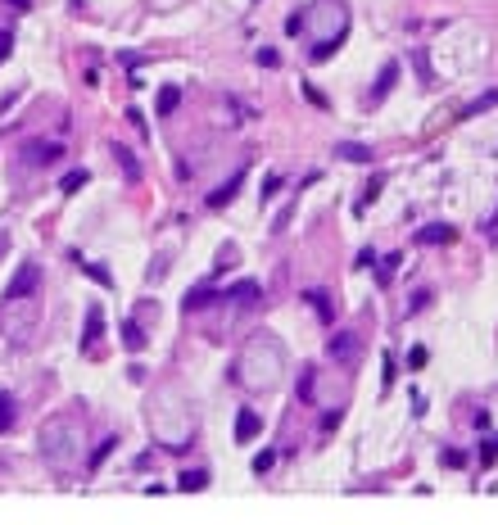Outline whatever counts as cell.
Masks as SVG:
<instances>
[{
	"label": "cell",
	"mask_w": 498,
	"mask_h": 525,
	"mask_svg": "<svg viewBox=\"0 0 498 525\" xmlns=\"http://www.w3.org/2000/svg\"><path fill=\"white\" fill-rule=\"evenodd\" d=\"M236 259H241L236 250H222V254H218V272H222V267H236Z\"/></svg>",
	"instance_id": "cell-33"
},
{
	"label": "cell",
	"mask_w": 498,
	"mask_h": 525,
	"mask_svg": "<svg viewBox=\"0 0 498 525\" xmlns=\"http://www.w3.org/2000/svg\"><path fill=\"white\" fill-rule=\"evenodd\" d=\"M394 82H399V64H385V69H380V78H376V87L367 91V104H380L390 91H394Z\"/></svg>",
	"instance_id": "cell-8"
},
{
	"label": "cell",
	"mask_w": 498,
	"mask_h": 525,
	"mask_svg": "<svg viewBox=\"0 0 498 525\" xmlns=\"http://www.w3.org/2000/svg\"><path fill=\"white\" fill-rule=\"evenodd\" d=\"M9 5H14V9H32V0H9Z\"/></svg>",
	"instance_id": "cell-37"
},
{
	"label": "cell",
	"mask_w": 498,
	"mask_h": 525,
	"mask_svg": "<svg viewBox=\"0 0 498 525\" xmlns=\"http://www.w3.org/2000/svg\"><path fill=\"white\" fill-rule=\"evenodd\" d=\"M168 263H172V254H159V259H155V267H150V281H159V276L168 272Z\"/></svg>",
	"instance_id": "cell-28"
},
{
	"label": "cell",
	"mask_w": 498,
	"mask_h": 525,
	"mask_svg": "<svg viewBox=\"0 0 498 525\" xmlns=\"http://www.w3.org/2000/svg\"><path fill=\"white\" fill-rule=\"evenodd\" d=\"M299 398H304V403L313 398V371L308 367H304V376H299Z\"/></svg>",
	"instance_id": "cell-29"
},
{
	"label": "cell",
	"mask_w": 498,
	"mask_h": 525,
	"mask_svg": "<svg viewBox=\"0 0 498 525\" xmlns=\"http://www.w3.org/2000/svg\"><path fill=\"white\" fill-rule=\"evenodd\" d=\"M241 186H245V168H241V173H232V177H227V186H218L213 195H208V208H227L236 195H241Z\"/></svg>",
	"instance_id": "cell-7"
},
{
	"label": "cell",
	"mask_w": 498,
	"mask_h": 525,
	"mask_svg": "<svg viewBox=\"0 0 498 525\" xmlns=\"http://www.w3.org/2000/svg\"><path fill=\"white\" fill-rule=\"evenodd\" d=\"M272 466H276V453H272V448H263V453L254 457V475H267Z\"/></svg>",
	"instance_id": "cell-19"
},
{
	"label": "cell",
	"mask_w": 498,
	"mask_h": 525,
	"mask_svg": "<svg viewBox=\"0 0 498 525\" xmlns=\"http://www.w3.org/2000/svg\"><path fill=\"white\" fill-rule=\"evenodd\" d=\"M408 362H413V367H426V349H421V345H417L413 353H408Z\"/></svg>",
	"instance_id": "cell-36"
},
{
	"label": "cell",
	"mask_w": 498,
	"mask_h": 525,
	"mask_svg": "<svg viewBox=\"0 0 498 525\" xmlns=\"http://www.w3.org/2000/svg\"><path fill=\"white\" fill-rule=\"evenodd\" d=\"M27 159H41V164H50V159H59V145H27Z\"/></svg>",
	"instance_id": "cell-18"
},
{
	"label": "cell",
	"mask_w": 498,
	"mask_h": 525,
	"mask_svg": "<svg viewBox=\"0 0 498 525\" xmlns=\"http://www.w3.org/2000/svg\"><path fill=\"white\" fill-rule=\"evenodd\" d=\"M494 457H498V435L490 439V444L481 448V466H494Z\"/></svg>",
	"instance_id": "cell-26"
},
{
	"label": "cell",
	"mask_w": 498,
	"mask_h": 525,
	"mask_svg": "<svg viewBox=\"0 0 498 525\" xmlns=\"http://www.w3.org/2000/svg\"><path fill=\"white\" fill-rule=\"evenodd\" d=\"M14 426V403H9V394H0V435Z\"/></svg>",
	"instance_id": "cell-20"
},
{
	"label": "cell",
	"mask_w": 498,
	"mask_h": 525,
	"mask_svg": "<svg viewBox=\"0 0 498 525\" xmlns=\"http://www.w3.org/2000/svg\"><path fill=\"white\" fill-rule=\"evenodd\" d=\"M86 177H91V173H86V168H78V173H69V177H64V195H73V190H82V186H86Z\"/></svg>",
	"instance_id": "cell-21"
},
{
	"label": "cell",
	"mask_w": 498,
	"mask_h": 525,
	"mask_svg": "<svg viewBox=\"0 0 498 525\" xmlns=\"http://www.w3.org/2000/svg\"><path fill=\"white\" fill-rule=\"evenodd\" d=\"M222 299L241 303V308H258V303H263V290H258V281H236L232 290L222 294Z\"/></svg>",
	"instance_id": "cell-6"
},
{
	"label": "cell",
	"mask_w": 498,
	"mask_h": 525,
	"mask_svg": "<svg viewBox=\"0 0 498 525\" xmlns=\"http://www.w3.org/2000/svg\"><path fill=\"white\" fill-rule=\"evenodd\" d=\"M344 422V412H327V417H322V435H335V426H340Z\"/></svg>",
	"instance_id": "cell-30"
},
{
	"label": "cell",
	"mask_w": 498,
	"mask_h": 525,
	"mask_svg": "<svg viewBox=\"0 0 498 525\" xmlns=\"http://www.w3.org/2000/svg\"><path fill=\"white\" fill-rule=\"evenodd\" d=\"M457 240V231L448 222H430V226H417V236H413V245H426V250H435V245H453Z\"/></svg>",
	"instance_id": "cell-5"
},
{
	"label": "cell",
	"mask_w": 498,
	"mask_h": 525,
	"mask_svg": "<svg viewBox=\"0 0 498 525\" xmlns=\"http://www.w3.org/2000/svg\"><path fill=\"white\" fill-rule=\"evenodd\" d=\"M304 95H308V100H313V104H318V109H327V104H331V100H327V95H322L318 87H304Z\"/></svg>",
	"instance_id": "cell-34"
},
{
	"label": "cell",
	"mask_w": 498,
	"mask_h": 525,
	"mask_svg": "<svg viewBox=\"0 0 498 525\" xmlns=\"http://www.w3.org/2000/svg\"><path fill=\"white\" fill-rule=\"evenodd\" d=\"M494 104H498V87H494V91H485L476 104H467V109H462V118H471V113H485V109H494Z\"/></svg>",
	"instance_id": "cell-15"
},
{
	"label": "cell",
	"mask_w": 498,
	"mask_h": 525,
	"mask_svg": "<svg viewBox=\"0 0 498 525\" xmlns=\"http://www.w3.org/2000/svg\"><path fill=\"white\" fill-rule=\"evenodd\" d=\"M36 285H41V267H36V263H23V267H18V276L5 285V299H0V303L27 299V294H36Z\"/></svg>",
	"instance_id": "cell-3"
},
{
	"label": "cell",
	"mask_w": 498,
	"mask_h": 525,
	"mask_svg": "<svg viewBox=\"0 0 498 525\" xmlns=\"http://www.w3.org/2000/svg\"><path fill=\"white\" fill-rule=\"evenodd\" d=\"M181 489H190V494H195V489H204V484H208V471H181Z\"/></svg>",
	"instance_id": "cell-17"
},
{
	"label": "cell",
	"mask_w": 498,
	"mask_h": 525,
	"mask_svg": "<svg viewBox=\"0 0 498 525\" xmlns=\"http://www.w3.org/2000/svg\"><path fill=\"white\" fill-rule=\"evenodd\" d=\"M100 336H104V312H100V308H91V312H86V336H82V353H95V345H100Z\"/></svg>",
	"instance_id": "cell-10"
},
{
	"label": "cell",
	"mask_w": 498,
	"mask_h": 525,
	"mask_svg": "<svg viewBox=\"0 0 498 525\" xmlns=\"http://www.w3.org/2000/svg\"><path fill=\"white\" fill-rule=\"evenodd\" d=\"M213 299H222V290H213V285H195V290L181 299V312H199V308H208Z\"/></svg>",
	"instance_id": "cell-9"
},
{
	"label": "cell",
	"mask_w": 498,
	"mask_h": 525,
	"mask_svg": "<svg viewBox=\"0 0 498 525\" xmlns=\"http://www.w3.org/2000/svg\"><path fill=\"white\" fill-rule=\"evenodd\" d=\"M258 431H263L258 412H254V408H241V412H236V439H241V444H249V439H254Z\"/></svg>",
	"instance_id": "cell-11"
},
{
	"label": "cell",
	"mask_w": 498,
	"mask_h": 525,
	"mask_svg": "<svg viewBox=\"0 0 498 525\" xmlns=\"http://www.w3.org/2000/svg\"><path fill=\"white\" fill-rule=\"evenodd\" d=\"M113 448H118V435H104V439H100V448H95V453H91V462H86V466H91V471H95V466H100L104 457L113 453Z\"/></svg>",
	"instance_id": "cell-14"
},
{
	"label": "cell",
	"mask_w": 498,
	"mask_h": 525,
	"mask_svg": "<svg viewBox=\"0 0 498 525\" xmlns=\"http://www.w3.org/2000/svg\"><path fill=\"white\" fill-rule=\"evenodd\" d=\"M285 371V353H281V340L276 336H254L245 345V353L236 358V380L245 389H272Z\"/></svg>",
	"instance_id": "cell-1"
},
{
	"label": "cell",
	"mask_w": 498,
	"mask_h": 525,
	"mask_svg": "<svg viewBox=\"0 0 498 525\" xmlns=\"http://www.w3.org/2000/svg\"><path fill=\"white\" fill-rule=\"evenodd\" d=\"M177 104H181V91H177V87H164V91H159V113H177Z\"/></svg>",
	"instance_id": "cell-16"
},
{
	"label": "cell",
	"mask_w": 498,
	"mask_h": 525,
	"mask_svg": "<svg viewBox=\"0 0 498 525\" xmlns=\"http://www.w3.org/2000/svg\"><path fill=\"white\" fill-rule=\"evenodd\" d=\"M122 340H127L131 349H141V345H145V336H141V326H136V322H122Z\"/></svg>",
	"instance_id": "cell-22"
},
{
	"label": "cell",
	"mask_w": 498,
	"mask_h": 525,
	"mask_svg": "<svg viewBox=\"0 0 498 525\" xmlns=\"http://www.w3.org/2000/svg\"><path fill=\"white\" fill-rule=\"evenodd\" d=\"M308 299H313V303H318V312H322V322H331V303H327V294H318V290H313V294H308Z\"/></svg>",
	"instance_id": "cell-32"
},
{
	"label": "cell",
	"mask_w": 498,
	"mask_h": 525,
	"mask_svg": "<svg viewBox=\"0 0 498 525\" xmlns=\"http://www.w3.org/2000/svg\"><path fill=\"white\" fill-rule=\"evenodd\" d=\"M41 457L45 462H55L59 471H69L73 462H78V426L69 422V417H50V422L41 426Z\"/></svg>",
	"instance_id": "cell-2"
},
{
	"label": "cell",
	"mask_w": 498,
	"mask_h": 525,
	"mask_svg": "<svg viewBox=\"0 0 498 525\" xmlns=\"http://www.w3.org/2000/svg\"><path fill=\"white\" fill-rule=\"evenodd\" d=\"M335 154L349 159V164H371V150H367V145H353V141H340V145H335Z\"/></svg>",
	"instance_id": "cell-13"
},
{
	"label": "cell",
	"mask_w": 498,
	"mask_h": 525,
	"mask_svg": "<svg viewBox=\"0 0 498 525\" xmlns=\"http://www.w3.org/2000/svg\"><path fill=\"white\" fill-rule=\"evenodd\" d=\"M327 353L340 362V367H353V362H358V353H362V345H358V336H353V331H335Z\"/></svg>",
	"instance_id": "cell-4"
},
{
	"label": "cell",
	"mask_w": 498,
	"mask_h": 525,
	"mask_svg": "<svg viewBox=\"0 0 498 525\" xmlns=\"http://www.w3.org/2000/svg\"><path fill=\"white\" fill-rule=\"evenodd\" d=\"M9 50H14V32H9V27H5V32H0V64L9 59Z\"/></svg>",
	"instance_id": "cell-31"
},
{
	"label": "cell",
	"mask_w": 498,
	"mask_h": 525,
	"mask_svg": "<svg viewBox=\"0 0 498 525\" xmlns=\"http://www.w3.org/2000/svg\"><path fill=\"white\" fill-rule=\"evenodd\" d=\"M285 36H304V14H299V9L285 18Z\"/></svg>",
	"instance_id": "cell-24"
},
{
	"label": "cell",
	"mask_w": 498,
	"mask_h": 525,
	"mask_svg": "<svg viewBox=\"0 0 498 525\" xmlns=\"http://www.w3.org/2000/svg\"><path fill=\"white\" fill-rule=\"evenodd\" d=\"M376 195H380V177H371L367 186H362V195H358V208H367V204H371V199H376Z\"/></svg>",
	"instance_id": "cell-23"
},
{
	"label": "cell",
	"mask_w": 498,
	"mask_h": 525,
	"mask_svg": "<svg viewBox=\"0 0 498 525\" xmlns=\"http://www.w3.org/2000/svg\"><path fill=\"white\" fill-rule=\"evenodd\" d=\"M444 466H467V457L457 453V448H448V453H444Z\"/></svg>",
	"instance_id": "cell-35"
},
{
	"label": "cell",
	"mask_w": 498,
	"mask_h": 525,
	"mask_svg": "<svg viewBox=\"0 0 498 525\" xmlns=\"http://www.w3.org/2000/svg\"><path fill=\"white\" fill-rule=\"evenodd\" d=\"M258 64H263V69H276V64H281V55H276L272 45H263V50H258Z\"/></svg>",
	"instance_id": "cell-25"
},
{
	"label": "cell",
	"mask_w": 498,
	"mask_h": 525,
	"mask_svg": "<svg viewBox=\"0 0 498 525\" xmlns=\"http://www.w3.org/2000/svg\"><path fill=\"white\" fill-rule=\"evenodd\" d=\"M73 259H78V254H73ZM78 263H82V259H78ZM82 267H86V272H91V276H95V281H100V285H113V281H109V272H104V267H95V263H82Z\"/></svg>",
	"instance_id": "cell-27"
},
{
	"label": "cell",
	"mask_w": 498,
	"mask_h": 525,
	"mask_svg": "<svg viewBox=\"0 0 498 525\" xmlns=\"http://www.w3.org/2000/svg\"><path fill=\"white\" fill-rule=\"evenodd\" d=\"M109 154H113V159H118V164H122V173H127L131 181H136V177H141V159H136V154H131V150H127V145H118V141H113V145H109Z\"/></svg>",
	"instance_id": "cell-12"
}]
</instances>
